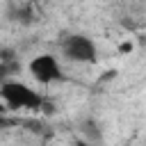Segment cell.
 Returning a JSON list of instances; mask_svg holds the SVG:
<instances>
[{
    "label": "cell",
    "mask_w": 146,
    "mask_h": 146,
    "mask_svg": "<svg viewBox=\"0 0 146 146\" xmlns=\"http://www.w3.org/2000/svg\"><path fill=\"white\" fill-rule=\"evenodd\" d=\"M62 55L75 64H94L98 59V46L91 36L68 34L62 41Z\"/></svg>",
    "instance_id": "2"
},
{
    "label": "cell",
    "mask_w": 146,
    "mask_h": 146,
    "mask_svg": "<svg viewBox=\"0 0 146 146\" xmlns=\"http://www.w3.org/2000/svg\"><path fill=\"white\" fill-rule=\"evenodd\" d=\"M27 71H30V75H32L39 84H52V82L64 80L62 64H59V59H57L55 55H50V52L34 55V57L27 62Z\"/></svg>",
    "instance_id": "3"
},
{
    "label": "cell",
    "mask_w": 146,
    "mask_h": 146,
    "mask_svg": "<svg viewBox=\"0 0 146 146\" xmlns=\"http://www.w3.org/2000/svg\"><path fill=\"white\" fill-rule=\"evenodd\" d=\"M119 50H121V52H130V50H132V43H130V41H123V43L119 46Z\"/></svg>",
    "instance_id": "4"
},
{
    "label": "cell",
    "mask_w": 146,
    "mask_h": 146,
    "mask_svg": "<svg viewBox=\"0 0 146 146\" xmlns=\"http://www.w3.org/2000/svg\"><path fill=\"white\" fill-rule=\"evenodd\" d=\"M0 96L2 100L11 107V110H30V112H39L46 107V98L34 91L30 84L18 82V80H5L0 84Z\"/></svg>",
    "instance_id": "1"
}]
</instances>
